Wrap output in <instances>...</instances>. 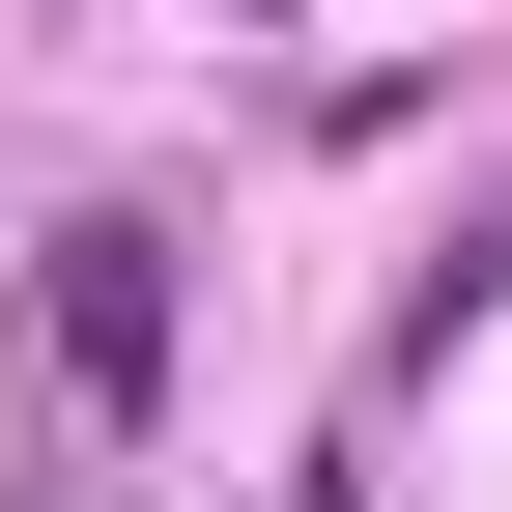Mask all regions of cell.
Listing matches in <instances>:
<instances>
[{
	"mask_svg": "<svg viewBox=\"0 0 512 512\" xmlns=\"http://www.w3.org/2000/svg\"><path fill=\"white\" fill-rule=\"evenodd\" d=\"M484 313H512V171H484V228H456V256H427V285H399V342H370V399H399V370H456Z\"/></svg>",
	"mask_w": 512,
	"mask_h": 512,
	"instance_id": "2",
	"label": "cell"
},
{
	"mask_svg": "<svg viewBox=\"0 0 512 512\" xmlns=\"http://www.w3.org/2000/svg\"><path fill=\"white\" fill-rule=\"evenodd\" d=\"M29 370H57V456H143L171 427V228L143 200H86L29 256Z\"/></svg>",
	"mask_w": 512,
	"mask_h": 512,
	"instance_id": "1",
	"label": "cell"
},
{
	"mask_svg": "<svg viewBox=\"0 0 512 512\" xmlns=\"http://www.w3.org/2000/svg\"><path fill=\"white\" fill-rule=\"evenodd\" d=\"M29 512H86V484H29Z\"/></svg>",
	"mask_w": 512,
	"mask_h": 512,
	"instance_id": "3",
	"label": "cell"
}]
</instances>
